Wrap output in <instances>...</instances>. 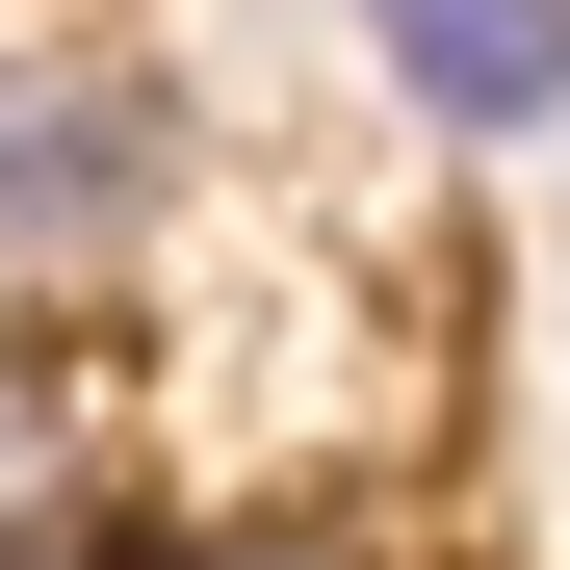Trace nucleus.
Instances as JSON below:
<instances>
[{"mask_svg":"<svg viewBox=\"0 0 570 570\" xmlns=\"http://www.w3.org/2000/svg\"><path fill=\"white\" fill-rule=\"evenodd\" d=\"M181 208V105L130 52H0V285H105Z\"/></svg>","mask_w":570,"mask_h":570,"instance_id":"f257e3e1","label":"nucleus"},{"mask_svg":"<svg viewBox=\"0 0 570 570\" xmlns=\"http://www.w3.org/2000/svg\"><path fill=\"white\" fill-rule=\"evenodd\" d=\"M0 570H156L130 519V390L78 337H0Z\"/></svg>","mask_w":570,"mask_h":570,"instance_id":"f03ea898","label":"nucleus"},{"mask_svg":"<svg viewBox=\"0 0 570 570\" xmlns=\"http://www.w3.org/2000/svg\"><path fill=\"white\" fill-rule=\"evenodd\" d=\"M363 78L441 156H519V130H570V0H363Z\"/></svg>","mask_w":570,"mask_h":570,"instance_id":"7ed1b4c3","label":"nucleus"},{"mask_svg":"<svg viewBox=\"0 0 570 570\" xmlns=\"http://www.w3.org/2000/svg\"><path fill=\"white\" fill-rule=\"evenodd\" d=\"M156 570H363L337 519H208V544H156Z\"/></svg>","mask_w":570,"mask_h":570,"instance_id":"20e7f679","label":"nucleus"}]
</instances>
